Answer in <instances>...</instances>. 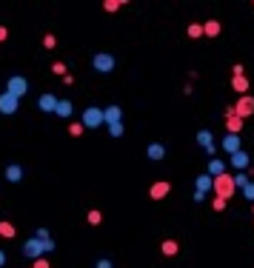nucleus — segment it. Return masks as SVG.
<instances>
[{"mask_svg": "<svg viewBox=\"0 0 254 268\" xmlns=\"http://www.w3.org/2000/svg\"><path fill=\"white\" fill-rule=\"evenodd\" d=\"M83 132H86V129H83V123H80V120H77V123H69V134H71V137H80Z\"/></svg>", "mask_w": 254, "mask_h": 268, "instance_id": "nucleus-27", "label": "nucleus"}, {"mask_svg": "<svg viewBox=\"0 0 254 268\" xmlns=\"http://www.w3.org/2000/svg\"><path fill=\"white\" fill-rule=\"evenodd\" d=\"M231 89L237 91L240 97H243V94H249V80H246V74H243V77H231Z\"/></svg>", "mask_w": 254, "mask_h": 268, "instance_id": "nucleus-20", "label": "nucleus"}, {"mask_svg": "<svg viewBox=\"0 0 254 268\" xmlns=\"http://www.w3.org/2000/svg\"><path fill=\"white\" fill-rule=\"evenodd\" d=\"M32 268H49V260H46V257H37L32 263Z\"/></svg>", "mask_w": 254, "mask_h": 268, "instance_id": "nucleus-34", "label": "nucleus"}, {"mask_svg": "<svg viewBox=\"0 0 254 268\" xmlns=\"http://www.w3.org/2000/svg\"><path fill=\"white\" fill-rule=\"evenodd\" d=\"M146 157H149V160H154V163H157V160H163V157H166V149H163V143H149V149H146Z\"/></svg>", "mask_w": 254, "mask_h": 268, "instance_id": "nucleus-16", "label": "nucleus"}, {"mask_svg": "<svg viewBox=\"0 0 254 268\" xmlns=\"http://www.w3.org/2000/svg\"><path fill=\"white\" fill-rule=\"evenodd\" d=\"M6 180H9V183H20V180H23V168L17 166V163L6 166Z\"/></svg>", "mask_w": 254, "mask_h": 268, "instance_id": "nucleus-18", "label": "nucleus"}, {"mask_svg": "<svg viewBox=\"0 0 254 268\" xmlns=\"http://www.w3.org/2000/svg\"><path fill=\"white\" fill-rule=\"evenodd\" d=\"M51 71H54V74H57V77H66V74H69L66 63H54V66H51Z\"/></svg>", "mask_w": 254, "mask_h": 268, "instance_id": "nucleus-32", "label": "nucleus"}, {"mask_svg": "<svg viewBox=\"0 0 254 268\" xmlns=\"http://www.w3.org/2000/svg\"><path fill=\"white\" fill-rule=\"evenodd\" d=\"M71 103L69 100H57V109H54V114H60V117H71Z\"/></svg>", "mask_w": 254, "mask_h": 268, "instance_id": "nucleus-21", "label": "nucleus"}, {"mask_svg": "<svg viewBox=\"0 0 254 268\" xmlns=\"http://www.w3.org/2000/svg\"><path fill=\"white\" fill-rule=\"evenodd\" d=\"M86 223H89V225H100V223H103V214L97 211V208H92V211L86 214Z\"/></svg>", "mask_w": 254, "mask_h": 268, "instance_id": "nucleus-25", "label": "nucleus"}, {"mask_svg": "<svg viewBox=\"0 0 254 268\" xmlns=\"http://www.w3.org/2000/svg\"><path fill=\"white\" fill-rule=\"evenodd\" d=\"M0 266H6V254L0 251Z\"/></svg>", "mask_w": 254, "mask_h": 268, "instance_id": "nucleus-40", "label": "nucleus"}, {"mask_svg": "<svg viewBox=\"0 0 254 268\" xmlns=\"http://www.w3.org/2000/svg\"><path fill=\"white\" fill-rule=\"evenodd\" d=\"M57 46V37L54 34H43V49H54Z\"/></svg>", "mask_w": 254, "mask_h": 268, "instance_id": "nucleus-31", "label": "nucleus"}, {"mask_svg": "<svg viewBox=\"0 0 254 268\" xmlns=\"http://www.w3.org/2000/svg\"><path fill=\"white\" fill-rule=\"evenodd\" d=\"M240 191H243V197H246L249 202H254V180H249V185H246V188H240Z\"/></svg>", "mask_w": 254, "mask_h": 268, "instance_id": "nucleus-28", "label": "nucleus"}, {"mask_svg": "<svg viewBox=\"0 0 254 268\" xmlns=\"http://www.w3.org/2000/svg\"><path fill=\"white\" fill-rule=\"evenodd\" d=\"M231 77H243V66H240V63L237 66H231Z\"/></svg>", "mask_w": 254, "mask_h": 268, "instance_id": "nucleus-38", "label": "nucleus"}, {"mask_svg": "<svg viewBox=\"0 0 254 268\" xmlns=\"http://www.w3.org/2000/svg\"><path fill=\"white\" fill-rule=\"evenodd\" d=\"M177 251H180L177 240H163V243H160V254H163V257H177Z\"/></svg>", "mask_w": 254, "mask_h": 268, "instance_id": "nucleus-17", "label": "nucleus"}, {"mask_svg": "<svg viewBox=\"0 0 254 268\" xmlns=\"http://www.w3.org/2000/svg\"><path fill=\"white\" fill-rule=\"evenodd\" d=\"M223 151H229V154L243 151V140H240V134H226V137H223Z\"/></svg>", "mask_w": 254, "mask_h": 268, "instance_id": "nucleus-8", "label": "nucleus"}, {"mask_svg": "<svg viewBox=\"0 0 254 268\" xmlns=\"http://www.w3.org/2000/svg\"><path fill=\"white\" fill-rule=\"evenodd\" d=\"M34 240H40V243H46V240H51V237H49V231H46V228H37V237H34Z\"/></svg>", "mask_w": 254, "mask_h": 268, "instance_id": "nucleus-35", "label": "nucleus"}, {"mask_svg": "<svg viewBox=\"0 0 254 268\" xmlns=\"http://www.w3.org/2000/svg\"><path fill=\"white\" fill-rule=\"evenodd\" d=\"M211 191H214V197L231 200V197L237 194V188H234V174H220V177H214V180H211Z\"/></svg>", "mask_w": 254, "mask_h": 268, "instance_id": "nucleus-1", "label": "nucleus"}, {"mask_svg": "<svg viewBox=\"0 0 254 268\" xmlns=\"http://www.w3.org/2000/svg\"><path fill=\"white\" fill-rule=\"evenodd\" d=\"M231 112H234L240 120L252 117V114H254V97H252V94H243V97H237V103L231 106Z\"/></svg>", "mask_w": 254, "mask_h": 268, "instance_id": "nucleus-3", "label": "nucleus"}, {"mask_svg": "<svg viewBox=\"0 0 254 268\" xmlns=\"http://www.w3.org/2000/svg\"><path fill=\"white\" fill-rule=\"evenodd\" d=\"M220 23H217V20H206L203 23V37H217V34H220Z\"/></svg>", "mask_w": 254, "mask_h": 268, "instance_id": "nucleus-19", "label": "nucleus"}, {"mask_svg": "<svg viewBox=\"0 0 254 268\" xmlns=\"http://www.w3.org/2000/svg\"><path fill=\"white\" fill-rule=\"evenodd\" d=\"M252 166V157L246 154V151H237V154H231V168H237L240 174L246 171V168Z\"/></svg>", "mask_w": 254, "mask_h": 268, "instance_id": "nucleus-12", "label": "nucleus"}, {"mask_svg": "<svg viewBox=\"0 0 254 268\" xmlns=\"http://www.w3.org/2000/svg\"><path fill=\"white\" fill-rule=\"evenodd\" d=\"M15 234H17V231H15V225H12V223H0V237H3V240H12Z\"/></svg>", "mask_w": 254, "mask_h": 268, "instance_id": "nucleus-23", "label": "nucleus"}, {"mask_svg": "<svg viewBox=\"0 0 254 268\" xmlns=\"http://www.w3.org/2000/svg\"><path fill=\"white\" fill-rule=\"evenodd\" d=\"M252 211H254V202H252Z\"/></svg>", "mask_w": 254, "mask_h": 268, "instance_id": "nucleus-41", "label": "nucleus"}, {"mask_svg": "<svg viewBox=\"0 0 254 268\" xmlns=\"http://www.w3.org/2000/svg\"><path fill=\"white\" fill-rule=\"evenodd\" d=\"M92 66H94V71H100V74H109V71H115V57L106 54V51H100V54H94Z\"/></svg>", "mask_w": 254, "mask_h": 268, "instance_id": "nucleus-5", "label": "nucleus"}, {"mask_svg": "<svg viewBox=\"0 0 254 268\" xmlns=\"http://www.w3.org/2000/svg\"><path fill=\"white\" fill-rule=\"evenodd\" d=\"M197 191H200V194L211 191V177H208V174H200V177H197Z\"/></svg>", "mask_w": 254, "mask_h": 268, "instance_id": "nucleus-22", "label": "nucleus"}, {"mask_svg": "<svg viewBox=\"0 0 254 268\" xmlns=\"http://www.w3.org/2000/svg\"><path fill=\"white\" fill-rule=\"evenodd\" d=\"M220 174H226V163H223L220 157H211V160H208V177L214 180V177H220Z\"/></svg>", "mask_w": 254, "mask_h": 268, "instance_id": "nucleus-15", "label": "nucleus"}, {"mask_svg": "<svg viewBox=\"0 0 254 268\" xmlns=\"http://www.w3.org/2000/svg\"><path fill=\"white\" fill-rule=\"evenodd\" d=\"M80 123H83V129H100L103 126V109L100 106H86Z\"/></svg>", "mask_w": 254, "mask_h": 268, "instance_id": "nucleus-2", "label": "nucleus"}, {"mask_svg": "<svg viewBox=\"0 0 254 268\" xmlns=\"http://www.w3.org/2000/svg\"><path fill=\"white\" fill-rule=\"evenodd\" d=\"M123 123V109L120 106H106L103 109V126H117Z\"/></svg>", "mask_w": 254, "mask_h": 268, "instance_id": "nucleus-7", "label": "nucleus"}, {"mask_svg": "<svg viewBox=\"0 0 254 268\" xmlns=\"http://www.w3.org/2000/svg\"><path fill=\"white\" fill-rule=\"evenodd\" d=\"M103 9H106V12H117V9H123V3H120V0H106Z\"/></svg>", "mask_w": 254, "mask_h": 268, "instance_id": "nucleus-29", "label": "nucleus"}, {"mask_svg": "<svg viewBox=\"0 0 254 268\" xmlns=\"http://www.w3.org/2000/svg\"><path fill=\"white\" fill-rule=\"evenodd\" d=\"M49 251H54V240H46L43 243V254H49Z\"/></svg>", "mask_w": 254, "mask_h": 268, "instance_id": "nucleus-37", "label": "nucleus"}, {"mask_svg": "<svg viewBox=\"0 0 254 268\" xmlns=\"http://www.w3.org/2000/svg\"><path fill=\"white\" fill-rule=\"evenodd\" d=\"M23 254H26L29 260H37V257H43V243H40V240H29V243L23 246Z\"/></svg>", "mask_w": 254, "mask_h": 268, "instance_id": "nucleus-13", "label": "nucleus"}, {"mask_svg": "<svg viewBox=\"0 0 254 268\" xmlns=\"http://www.w3.org/2000/svg\"><path fill=\"white\" fill-rule=\"evenodd\" d=\"M186 34L191 37V40H197V37H203V23H191L186 29Z\"/></svg>", "mask_w": 254, "mask_h": 268, "instance_id": "nucleus-24", "label": "nucleus"}, {"mask_svg": "<svg viewBox=\"0 0 254 268\" xmlns=\"http://www.w3.org/2000/svg\"><path fill=\"white\" fill-rule=\"evenodd\" d=\"M37 106H40V112H46V114H54V109H57V97L46 91V94H40L37 97Z\"/></svg>", "mask_w": 254, "mask_h": 268, "instance_id": "nucleus-9", "label": "nucleus"}, {"mask_svg": "<svg viewBox=\"0 0 254 268\" xmlns=\"http://www.w3.org/2000/svg\"><path fill=\"white\" fill-rule=\"evenodd\" d=\"M94 268H115V266H112V260H97Z\"/></svg>", "mask_w": 254, "mask_h": 268, "instance_id": "nucleus-36", "label": "nucleus"}, {"mask_svg": "<svg viewBox=\"0 0 254 268\" xmlns=\"http://www.w3.org/2000/svg\"><path fill=\"white\" fill-rule=\"evenodd\" d=\"M197 143L206 149V154H208V157H214V134L208 132V129H203V132L197 134Z\"/></svg>", "mask_w": 254, "mask_h": 268, "instance_id": "nucleus-11", "label": "nucleus"}, {"mask_svg": "<svg viewBox=\"0 0 254 268\" xmlns=\"http://www.w3.org/2000/svg\"><path fill=\"white\" fill-rule=\"evenodd\" d=\"M169 194H171V183H169V180H157V183L149 188V197H152V200H157V202L166 200Z\"/></svg>", "mask_w": 254, "mask_h": 268, "instance_id": "nucleus-6", "label": "nucleus"}, {"mask_svg": "<svg viewBox=\"0 0 254 268\" xmlns=\"http://www.w3.org/2000/svg\"><path fill=\"white\" fill-rule=\"evenodd\" d=\"M3 40H9V29H6V26H0V43H3Z\"/></svg>", "mask_w": 254, "mask_h": 268, "instance_id": "nucleus-39", "label": "nucleus"}, {"mask_svg": "<svg viewBox=\"0 0 254 268\" xmlns=\"http://www.w3.org/2000/svg\"><path fill=\"white\" fill-rule=\"evenodd\" d=\"M226 129H229V134H240V129H243V120L231 109H226Z\"/></svg>", "mask_w": 254, "mask_h": 268, "instance_id": "nucleus-14", "label": "nucleus"}, {"mask_svg": "<svg viewBox=\"0 0 254 268\" xmlns=\"http://www.w3.org/2000/svg\"><path fill=\"white\" fill-rule=\"evenodd\" d=\"M17 97H12V94H6V91H3V94H0V114H15L17 112Z\"/></svg>", "mask_w": 254, "mask_h": 268, "instance_id": "nucleus-10", "label": "nucleus"}, {"mask_svg": "<svg viewBox=\"0 0 254 268\" xmlns=\"http://www.w3.org/2000/svg\"><path fill=\"white\" fill-rule=\"evenodd\" d=\"M226 205H229V200H223V197H211V208H214V211H223Z\"/></svg>", "mask_w": 254, "mask_h": 268, "instance_id": "nucleus-30", "label": "nucleus"}, {"mask_svg": "<svg viewBox=\"0 0 254 268\" xmlns=\"http://www.w3.org/2000/svg\"><path fill=\"white\" fill-rule=\"evenodd\" d=\"M29 91V83H26V77H20V74H12L9 77V83H6V94H12V97H23Z\"/></svg>", "mask_w": 254, "mask_h": 268, "instance_id": "nucleus-4", "label": "nucleus"}, {"mask_svg": "<svg viewBox=\"0 0 254 268\" xmlns=\"http://www.w3.org/2000/svg\"><path fill=\"white\" fill-rule=\"evenodd\" d=\"M123 132H126V129H123V123H117V126H109V134H112V137H123Z\"/></svg>", "mask_w": 254, "mask_h": 268, "instance_id": "nucleus-33", "label": "nucleus"}, {"mask_svg": "<svg viewBox=\"0 0 254 268\" xmlns=\"http://www.w3.org/2000/svg\"><path fill=\"white\" fill-rule=\"evenodd\" d=\"M249 180H252V177H249V174H234V188H246V185H249Z\"/></svg>", "mask_w": 254, "mask_h": 268, "instance_id": "nucleus-26", "label": "nucleus"}]
</instances>
